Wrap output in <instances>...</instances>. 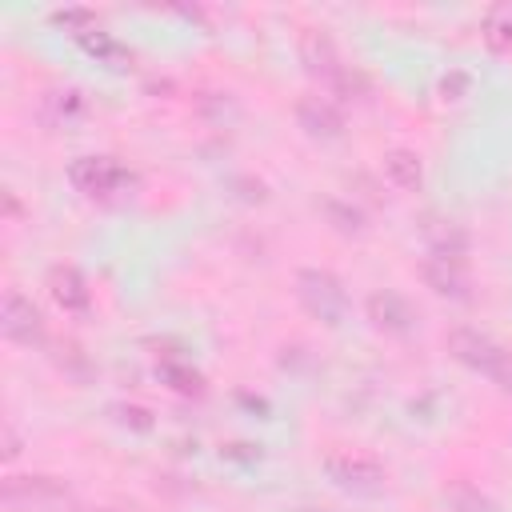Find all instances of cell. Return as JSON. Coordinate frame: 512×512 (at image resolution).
I'll list each match as a JSON object with an SVG mask.
<instances>
[{"label": "cell", "mask_w": 512, "mask_h": 512, "mask_svg": "<svg viewBox=\"0 0 512 512\" xmlns=\"http://www.w3.org/2000/svg\"><path fill=\"white\" fill-rule=\"evenodd\" d=\"M300 56H304V68L308 76L336 100H352V96H364V80L352 64H344V56L336 52V44L324 36V32H308L300 40Z\"/></svg>", "instance_id": "obj_1"}, {"label": "cell", "mask_w": 512, "mask_h": 512, "mask_svg": "<svg viewBox=\"0 0 512 512\" xmlns=\"http://www.w3.org/2000/svg\"><path fill=\"white\" fill-rule=\"evenodd\" d=\"M448 352H452L464 368L488 376L500 392L512 396V352H508L504 344H496L492 336H484V332H476V328H452V332H448Z\"/></svg>", "instance_id": "obj_2"}, {"label": "cell", "mask_w": 512, "mask_h": 512, "mask_svg": "<svg viewBox=\"0 0 512 512\" xmlns=\"http://www.w3.org/2000/svg\"><path fill=\"white\" fill-rule=\"evenodd\" d=\"M296 300L308 316L324 324H340L348 312V292L328 268H300L296 272Z\"/></svg>", "instance_id": "obj_3"}, {"label": "cell", "mask_w": 512, "mask_h": 512, "mask_svg": "<svg viewBox=\"0 0 512 512\" xmlns=\"http://www.w3.org/2000/svg\"><path fill=\"white\" fill-rule=\"evenodd\" d=\"M324 472H328V480L336 488H344L352 496H380L384 480H388V472L372 456H360V452H332V456H324Z\"/></svg>", "instance_id": "obj_4"}, {"label": "cell", "mask_w": 512, "mask_h": 512, "mask_svg": "<svg viewBox=\"0 0 512 512\" xmlns=\"http://www.w3.org/2000/svg\"><path fill=\"white\" fill-rule=\"evenodd\" d=\"M0 332H4L12 344L32 348V344L44 340V316H40V308H36L24 292L8 288L4 300H0Z\"/></svg>", "instance_id": "obj_5"}, {"label": "cell", "mask_w": 512, "mask_h": 512, "mask_svg": "<svg viewBox=\"0 0 512 512\" xmlns=\"http://www.w3.org/2000/svg\"><path fill=\"white\" fill-rule=\"evenodd\" d=\"M68 180L84 196H112L116 188L128 184V172L112 156H76L68 164Z\"/></svg>", "instance_id": "obj_6"}, {"label": "cell", "mask_w": 512, "mask_h": 512, "mask_svg": "<svg viewBox=\"0 0 512 512\" xmlns=\"http://www.w3.org/2000/svg\"><path fill=\"white\" fill-rule=\"evenodd\" d=\"M420 276H424V284H428L436 296H448V300H464V296H468V276H464V268H460V256L428 252L424 264H420Z\"/></svg>", "instance_id": "obj_7"}, {"label": "cell", "mask_w": 512, "mask_h": 512, "mask_svg": "<svg viewBox=\"0 0 512 512\" xmlns=\"http://www.w3.org/2000/svg\"><path fill=\"white\" fill-rule=\"evenodd\" d=\"M48 292H52V300H56L64 312H72V316H84V312L92 308V288H88V280H84L72 264L48 268Z\"/></svg>", "instance_id": "obj_8"}, {"label": "cell", "mask_w": 512, "mask_h": 512, "mask_svg": "<svg viewBox=\"0 0 512 512\" xmlns=\"http://www.w3.org/2000/svg\"><path fill=\"white\" fill-rule=\"evenodd\" d=\"M296 120H300V128H304L308 136H316V140H336V136L344 132V120H340L336 104L324 100V96H304V100L296 104Z\"/></svg>", "instance_id": "obj_9"}, {"label": "cell", "mask_w": 512, "mask_h": 512, "mask_svg": "<svg viewBox=\"0 0 512 512\" xmlns=\"http://www.w3.org/2000/svg\"><path fill=\"white\" fill-rule=\"evenodd\" d=\"M368 320L376 324V328H384V332H392V336H404L408 328H412V308H408V300L404 296H396V292H372L368 296Z\"/></svg>", "instance_id": "obj_10"}, {"label": "cell", "mask_w": 512, "mask_h": 512, "mask_svg": "<svg viewBox=\"0 0 512 512\" xmlns=\"http://www.w3.org/2000/svg\"><path fill=\"white\" fill-rule=\"evenodd\" d=\"M380 168H384V180L392 188H400V192H416L424 184V164H420V156L412 148H388Z\"/></svg>", "instance_id": "obj_11"}, {"label": "cell", "mask_w": 512, "mask_h": 512, "mask_svg": "<svg viewBox=\"0 0 512 512\" xmlns=\"http://www.w3.org/2000/svg\"><path fill=\"white\" fill-rule=\"evenodd\" d=\"M4 496L12 504H48V500H60L64 488L56 480H48V476H8Z\"/></svg>", "instance_id": "obj_12"}, {"label": "cell", "mask_w": 512, "mask_h": 512, "mask_svg": "<svg viewBox=\"0 0 512 512\" xmlns=\"http://www.w3.org/2000/svg\"><path fill=\"white\" fill-rule=\"evenodd\" d=\"M480 36H484L488 52H496V56L512 52V4H496V8H488L484 20H480Z\"/></svg>", "instance_id": "obj_13"}, {"label": "cell", "mask_w": 512, "mask_h": 512, "mask_svg": "<svg viewBox=\"0 0 512 512\" xmlns=\"http://www.w3.org/2000/svg\"><path fill=\"white\" fill-rule=\"evenodd\" d=\"M448 508L452 512H496V504L488 496H480L476 488H468V484H456L448 492Z\"/></svg>", "instance_id": "obj_14"}, {"label": "cell", "mask_w": 512, "mask_h": 512, "mask_svg": "<svg viewBox=\"0 0 512 512\" xmlns=\"http://www.w3.org/2000/svg\"><path fill=\"white\" fill-rule=\"evenodd\" d=\"M324 212L336 220V228H340V232H364V216H360L356 208H340V204H328Z\"/></svg>", "instance_id": "obj_15"}, {"label": "cell", "mask_w": 512, "mask_h": 512, "mask_svg": "<svg viewBox=\"0 0 512 512\" xmlns=\"http://www.w3.org/2000/svg\"><path fill=\"white\" fill-rule=\"evenodd\" d=\"M440 88H444V92H464V88H468V76H460V72H452V80L444 76V80H440Z\"/></svg>", "instance_id": "obj_16"}, {"label": "cell", "mask_w": 512, "mask_h": 512, "mask_svg": "<svg viewBox=\"0 0 512 512\" xmlns=\"http://www.w3.org/2000/svg\"><path fill=\"white\" fill-rule=\"evenodd\" d=\"M100 512H108V508H100Z\"/></svg>", "instance_id": "obj_17"}]
</instances>
